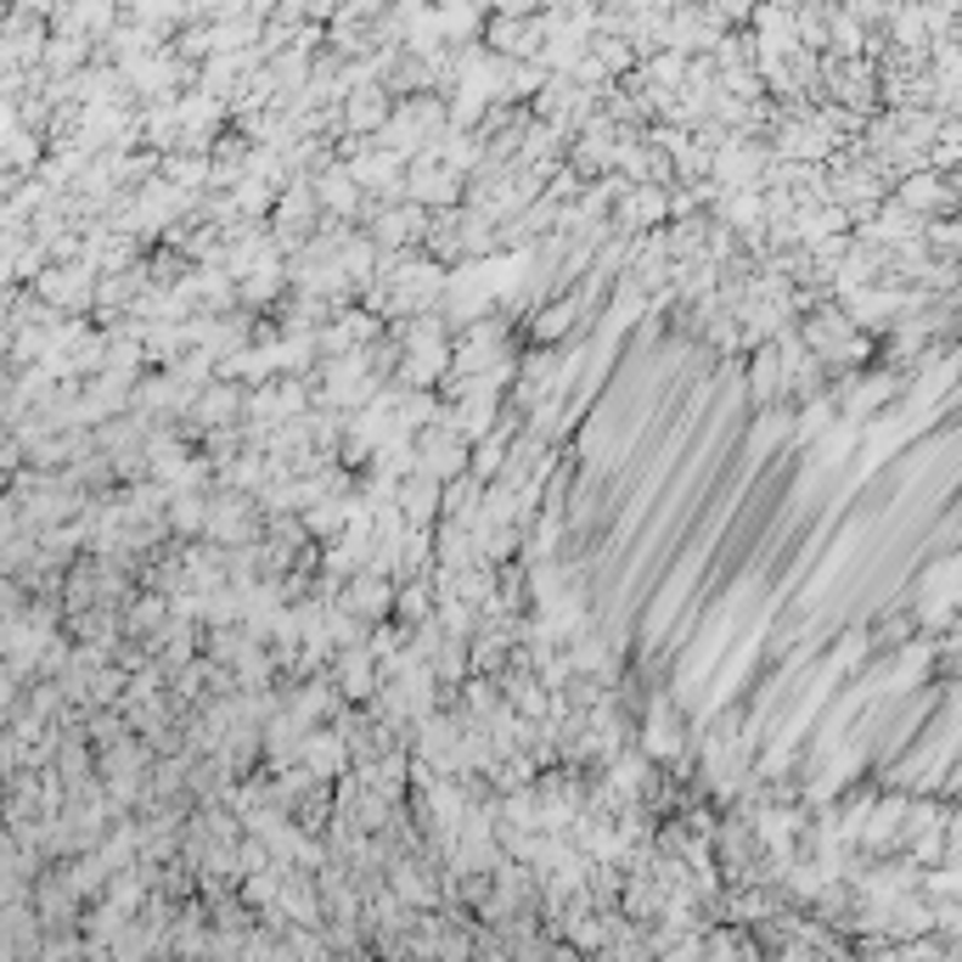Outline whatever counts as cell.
Returning <instances> with one entry per match:
<instances>
[{
	"instance_id": "obj_6",
	"label": "cell",
	"mask_w": 962,
	"mask_h": 962,
	"mask_svg": "<svg viewBox=\"0 0 962 962\" xmlns=\"http://www.w3.org/2000/svg\"><path fill=\"white\" fill-rule=\"evenodd\" d=\"M890 220H895V209H890ZM901 226H918V214L906 209V220H901ZM872 237H895V226H879V231H872Z\"/></svg>"
},
{
	"instance_id": "obj_5",
	"label": "cell",
	"mask_w": 962,
	"mask_h": 962,
	"mask_svg": "<svg viewBox=\"0 0 962 962\" xmlns=\"http://www.w3.org/2000/svg\"><path fill=\"white\" fill-rule=\"evenodd\" d=\"M580 304H585V293H558V299L535 304V310H530V338H535V349H558V343L574 332Z\"/></svg>"
},
{
	"instance_id": "obj_7",
	"label": "cell",
	"mask_w": 962,
	"mask_h": 962,
	"mask_svg": "<svg viewBox=\"0 0 962 962\" xmlns=\"http://www.w3.org/2000/svg\"><path fill=\"white\" fill-rule=\"evenodd\" d=\"M782 962H800V956H782Z\"/></svg>"
},
{
	"instance_id": "obj_2",
	"label": "cell",
	"mask_w": 962,
	"mask_h": 962,
	"mask_svg": "<svg viewBox=\"0 0 962 962\" xmlns=\"http://www.w3.org/2000/svg\"><path fill=\"white\" fill-rule=\"evenodd\" d=\"M367 231H372V242H378L383 253H417V248H428L433 214L417 209V203L405 198V203H383V209H372Z\"/></svg>"
},
{
	"instance_id": "obj_1",
	"label": "cell",
	"mask_w": 962,
	"mask_h": 962,
	"mask_svg": "<svg viewBox=\"0 0 962 962\" xmlns=\"http://www.w3.org/2000/svg\"><path fill=\"white\" fill-rule=\"evenodd\" d=\"M40 304L57 310V315H97V293H102V271L91 259H79V265H51L40 282H34Z\"/></svg>"
},
{
	"instance_id": "obj_4",
	"label": "cell",
	"mask_w": 962,
	"mask_h": 962,
	"mask_svg": "<svg viewBox=\"0 0 962 962\" xmlns=\"http://www.w3.org/2000/svg\"><path fill=\"white\" fill-rule=\"evenodd\" d=\"M394 580H383V574H361V580H349L343 591H338V608H343V614H355L361 625H389L394 620Z\"/></svg>"
},
{
	"instance_id": "obj_3",
	"label": "cell",
	"mask_w": 962,
	"mask_h": 962,
	"mask_svg": "<svg viewBox=\"0 0 962 962\" xmlns=\"http://www.w3.org/2000/svg\"><path fill=\"white\" fill-rule=\"evenodd\" d=\"M468 468H473V445L462 440L457 428L433 422V428L417 433V473H428L433 484H451V479H462Z\"/></svg>"
}]
</instances>
